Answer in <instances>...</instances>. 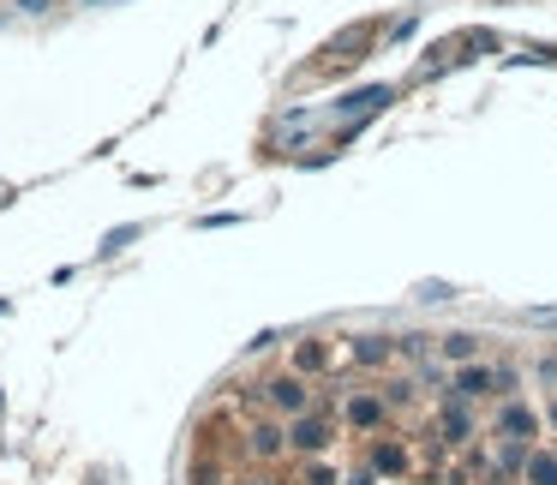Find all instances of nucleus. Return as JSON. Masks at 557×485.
<instances>
[{"label": "nucleus", "mask_w": 557, "mask_h": 485, "mask_svg": "<svg viewBox=\"0 0 557 485\" xmlns=\"http://www.w3.org/2000/svg\"><path fill=\"white\" fill-rule=\"evenodd\" d=\"M348 432V425H342V413L336 408H324V401H318L312 413H300V420H288V456H336V437Z\"/></svg>", "instance_id": "f257e3e1"}, {"label": "nucleus", "mask_w": 557, "mask_h": 485, "mask_svg": "<svg viewBox=\"0 0 557 485\" xmlns=\"http://www.w3.org/2000/svg\"><path fill=\"white\" fill-rule=\"evenodd\" d=\"M258 401H264L276 420H300V413L318 408V389H312V377H300V372H276V377L258 384Z\"/></svg>", "instance_id": "f03ea898"}, {"label": "nucleus", "mask_w": 557, "mask_h": 485, "mask_svg": "<svg viewBox=\"0 0 557 485\" xmlns=\"http://www.w3.org/2000/svg\"><path fill=\"white\" fill-rule=\"evenodd\" d=\"M336 413H342V425H348V437H377V432L389 425L384 389H342Z\"/></svg>", "instance_id": "7ed1b4c3"}, {"label": "nucleus", "mask_w": 557, "mask_h": 485, "mask_svg": "<svg viewBox=\"0 0 557 485\" xmlns=\"http://www.w3.org/2000/svg\"><path fill=\"white\" fill-rule=\"evenodd\" d=\"M432 425H437V444L444 449H473V437H480V408L461 401V396H437Z\"/></svg>", "instance_id": "20e7f679"}, {"label": "nucleus", "mask_w": 557, "mask_h": 485, "mask_svg": "<svg viewBox=\"0 0 557 485\" xmlns=\"http://www.w3.org/2000/svg\"><path fill=\"white\" fill-rule=\"evenodd\" d=\"M540 432H545V408H533L528 396L492 401V432H485V437H516V444H540Z\"/></svg>", "instance_id": "39448f33"}, {"label": "nucleus", "mask_w": 557, "mask_h": 485, "mask_svg": "<svg viewBox=\"0 0 557 485\" xmlns=\"http://www.w3.org/2000/svg\"><path fill=\"white\" fill-rule=\"evenodd\" d=\"M246 461H258V468H270V461H288V420H276L270 408H258L252 420H246Z\"/></svg>", "instance_id": "423d86ee"}, {"label": "nucleus", "mask_w": 557, "mask_h": 485, "mask_svg": "<svg viewBox=\"0 0 557 485\" xmlns=\"http://www.w3.org/2000/svg\"><path fill=\"white\" fill-rule=\"evenodd\" d=\"M366 468L377 473V480H413V449L401 444V437H389V432H377V437H366Z\"/></svg>", "instance_id": "0eeeda50"}, {"label": "nucleus", "mask_w": 557, "mask_h": 485, "mask_svg": "<svg viewBox=\"0 0 557 485\" xmlns=\"http://www.w3.org/2000/svg\"><path fill=\"white\" fill-rule=\"evenodd\" d=\"M449 396H461V401H497V365L492 360H468V365H456L449 372Z\"/></svg>", "instance_id": "6e6552de"}, {"label": "nucleus", "mask_w": 557, "mask_h": 485, "mask_svg": "<svg viewBox=\"0 0 557 485\" xmlns=\"http://www.w3.org/2000/svg\"><path fill=\"white\" fill-rule=\"evenodd\" d=\"M330 365H336V348H330L324 336H300V341H294L288 372H300V377H312V384H318V377H324Z\"/></svg>", "instance_id": "1a4fd4ad"}, {"label": "nucleus", "mask_w": 557, "mask_h": 485, "mask_svg": "<svg viewBox=\"0 0 557 485\" xmlns=\"http://www.w3.org/2000/svg\"><path fill=\"white\" fill-rule=\"evenodd\" d=\"M288 485H348V473L336 468V456H288Z\"/></svg>", "instance_id": "9d476101"}, {"label": "nucleus", "mask_w": 557, "mask_h": 485, "mask_svg": "<svg viewBox=\"0 0 557 485\" xmlns=\"http://www.w3.org/2000/svg\"><path fill=\"white\" fill-rule=\"evenodd\" d=\"M348 360L366 372H384V365H396V336H348Z\"/></svg>", "instance_id": "9b49d317"}, {"label": "nucleus", "mask_w": 557, "mask_h": 485, "mask_svg": "<svg viewBox=\"0 0 557 485\" xmlns=\"http://www.w3.org/2000/svg\"><path fill=\"white\" fill-rule=\"evenodd\" d=\"M485 336H473V329H449V336H437V353H444V365H468V360H485Z\"/></svg>", "instance_id": "f8f14e48"}, {"label": "nucleus", "mask_w": 557, "mask_h": 485, "mask_svg": "<svg viewBox=\"0 0 557 485\" xmlns=\"http://www.w3.org/2000/svg\"><path fill=\"white\" fill-rule=\"evenodd\" d=\"M521 485H557V444H533L528 468H521Z\"/></svg>", "instance_id": "ddd939ff"}, {"label": "nucleus", "mask_w": 557, "mask_h": 485, "mask_svg": "<svg viewBox=\"0 0 557 485\" xmlns=\"http://www.w3.org/2000/svg\"><path fill=\"white\" fill-rule=\"evenodd\" d=\"M138 234H145V228H138V222H126V228H109V234H102V246H97V252H102V258H114V252H121L126 240H138Z\"/></svg>", "instance_id": "4468645a"}, {"label": "nucleus", "mask_w": 557, "mask_h": 485, "mask_svg": "<svg viewBox=\"0 0 557 485\" xmlns=\"http://www.w3.org/2000/svg\"><path fill=\"white\" fill-rule=\"evenodd\" d=\"M13 7H18V13H49L54 0H13Z\"/></svg>", "instance_id": "2eb2a0df"}, {"label": "nucleus", "mask_w": 557, "mask_h": 485, "mask_svg": "<svg viewBox=\"0 0 557 485\" xmlns=\"http://www.w3.org/2000/svg\"><path fill=\"white\" fill-rule=\"evenodd\" d=\"M545 432H557V389L545 396Z\"/></svg>", "instance_id": "dca6fc26"}, {"label": "nucleus", "mask_w": 557, "mask_h": 485, "mask_svg": "<svg viewBox=\"0 0 557 485\" xmlns=\"http://www.w3.org/2000/svg\"><path fill=\"white\" fill-rule=\"evenodd\" d=\"M348 485H377V473H372V468H354V473H348Z\"/></svg>", "instance_id": "f3484780"}, {"label": "nucleus", "mask_w": 557, "mask_h": 485, "mask_svg": "<svg viewBox=\"0 0 557 485\" xmlns=\"http://www.w3.org/2000/svg\"><path fill=\"white\" fill-rule=\"evenodd\" d=\"M240 485H276V480H240Z\"/></svg>", "instance_id": "a211bd4d"}]
</instances>
